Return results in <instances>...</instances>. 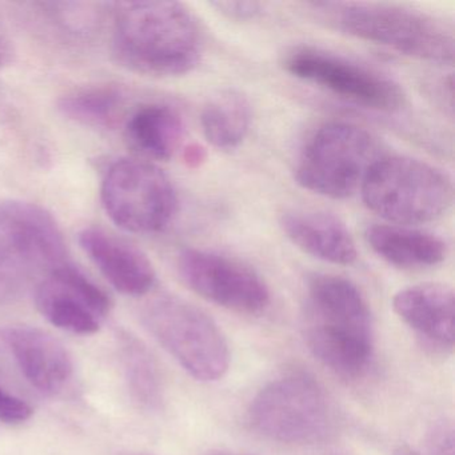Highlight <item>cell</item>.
I'll use <instances>...</instances> for the list:
<instances>
[{"instance_id": "cell-10", "label": "cell", "mask_w": 455, "mask_h": 455, "mask_svg": "<svg viewBox=\"0 0 455 455\" xmlns=\"http://www.w3.org/2000/svg\"><path fill=\"white\" fill-rule=\"evenodd\" d=\"M283 68L295 78L315 84L348 102L379 113H398L406 106L403 89L367 66L314 47L287 52Z\"/></svg>"}, {"instance_id": "cell-18", "label": "cell", "mask_w": 455, "mask_h": 455, "mask_svg": "<svg viewBox=\"0 0 455 455\" xmlns=\"http://www.w3.org/2000/svg\"><path fill=\"white\" fill-rule=\"evenodd\" d=\"M185 124L180 114L167 105L140 106L129 116L124 137L130 148L153 161H169L182 143Z\"/></svg>"}, {"instance_id": "cell-6", "label": "cell", "mask_w": 455, "mask_h": 455, "mask_svg": "<svg viewBox=\"0 0 455 455\" xmlns=\"http://www.w3.org/2000/svg\"><path fill=\"white\" fill-rule=\"evenodd\" d=\"M259 433L289 444H315L337 433V410L324 388L306 372H290L266 385L250 406Z\"/></svg>"}, {"instance_id": "cell-1", "label": "cell", "mask_w": 455, "mask_h": 455, "mask_svg": "<svg viewBox=\"0 0 455 455\" xmlns=\"http://www.w3.org/2000/svg\"><path fill=\"white\" fill-rule=\"evenodd\" d=\"M204 36L201 23L178 2L119 4L113 30V52L132 73L172 78L201 62Z\"/></svg>"}, {"instance_id": "cell-13", "label": "cell", "mask_w": 455, "mask_h": 455, "mask_svg": "<svg viewBox=\"0 0 455 455\" xmlns=\"http://www.w3.org/2000/svg\"><path fill=\"white\" fill-rule=\"evenodd\" d=\"M0 340L33 387L55 395L73 377L74 364L62 342L44 330L30 326L0 329Z\"/></svg>"}, {"instance_id": "cell-7", "label": "cell", "mask_w": 455, "mask_h": 455, "mask_svg": "<svg viewBox=\"0 0 455 455\" xmlns=\"http://www.w3.org/2000/svg\"><path fill=\"white\" fill-rule=\"evenodd\" d=\"M156 342L196 380L215 382L230 367V348L218 324L201 308L177 297H159L142 311Z\"/></svg>"}, {"instance_id": "cell-22", "label": "cell", "mask_w": 455, "mask_h": 455, "mask_svg": "<svg viewBox=\"0 0 455 455\" xmlns=\"http://www.w3.org/2000/svg\"><path fill=\"white\" fill-rule=\"evenodd\" d=\"M218 14L234 22L254 20L265 12V4L258 2H212L210 4Z\"/></svg>"}, {"instance_id": "cell-17", "label": "cell", "mask_w": 455, "mask_h": 455, "mask_svg": "<svg viewBox=\"0 0 455 455\" xmlns=\"http://www.w3.org/2000/svg\"><path fill=\"white\" fill-rule=\"evenodd\" d=\"M364 236L378 257L404 270L435 267L447 257L443 239L410 226H370Z\"/></svg>"}, {"instance_id": "cell-19", "label": "cell", "mask_w": 455, "mask_h": 455, "mask_svg": "<svg viewBox=\"0 0 455 455\" xmlns=\"http://www.w3.org/2000/svg\"><path fill=\"white\" fill-rule=\"evenodd\" d=\"M119 361L132 401L146 411H156L164 401V377L148 346L132 332L118 335Z\"/></svg>"}, {"instance_id": "cell-29", "label": "cell", "mask_w": 455, "mask_h": 455, "mask_svg": "<svg viewBox=\"0 0 455 455\" xmlns=\"http://www.w3.org/2000/svg\"><path fill=\"white\" fill-rule=\"evenodd\" d=\"M223 455H231V454H223ZM235 455H249V454H235Z\"/></svg>"}, {"instance_id": "cell-21", "label": "cell", "mask_w": 455, "mask_h": 455, "mask_svg": "<svg viewBox=\"0 0 455 455\" xmlns=\"http://www.w3.org/2000/svg\"><path fill=\"white\" fill-rule=\"evenodd\" d=\"M124 95L114 87L78 90L60 98V113L76 124L95 129L113 127L121 116Z\"/></svg>"}, {"instance_id": "cell-16", "label": "cell", "mask_w": 455, "mask_h": 455, "mask_svg": "<svg viewBox=\"0 0 455 455\" xmlns=\"http://www.w3.org/2000/svg\"><path fill=\"white\" fill-rule=\"evenodd\" d=\"M287 238L306 254L337 266H350L358 258L355 241L347 226L326 212L292 210L282 215Z\"/></svg>"}, {"instance_id": "cell-11", "label": "cell", "mask_w": 455, "mask_h": 455, "mask_svg": "<svg viewBox=\"0 0 455 455\" xmlns=\"http://www.w3.org/2000/svg\"><path fill=\"white\" fill-rule=\"evenodd\" d=\"M178 271L194 292L228 310L259 314L270 305V289L265 279L236 258L186 249L178 257Z\"/></svg>"}, {"instance_id": "cell-24", "label": "cell", "mask_w": 455, "mask_h": 455, "mask_svg": "<svg viewBox=\"0 0 455 455\" xmlns=\"http://www.w3.org/2000/svg\"><path fill=\"white\" fill-rule=\"evenodd\" d=\"M427 446L431 455H454V428L450 422L435 423L428 433Z\"/></svg>"}, {"instance_id": "cell-4", "label": "cell", "mask_w": 455, "mask_h": 455, "mask_svg": "<svg viewBox=\"0 0 455 455\" xmlns=\"http://www.w3.org/2000/svg\"><path fill=\"white\" fill-rule=\"evenodd\" d=\"M367 209L393 225L418 226L443 217L452 206L451 178L411 156H383L361 188Z\"/></svg>"}, {"instance_id": "cell-3", "label": "cell", "mask_w": 455, "mask_h": 455, "mask_svg": "<svg viewBox=\"0 0 455 455\" xmlns=\"http://www.w3.org/2000/svg\"><path fill=\"white\" fill-rule=\"evenodd\" d=\"M308 9L330 28L423 62H454V28L412 7L375 2H316Z\"/></svg>"}, {"instance_id": "cell-27", "label": "cell", "mask_w": 455, "mask_h": 455, "mask_svg": "<svg viewBox=\"0 0 455 455\" xmlns=\"http://www.w3.org/2000/svg\"><path fill=\"white\" fill-rule=\"evenodd\" d=\"M393 455H420L418 454L414 450L410 449V447L401 446L394 451Z\"/></svg>"}, {"instance_id": "cell-26", "label": "cell", "mask_w": 455, "mask_h": 455, "mask_svg": "<svg viewBox=\"0 0 455 455\" xmlns=\"http://www.w3.org/2000/svg\"><path fill=\"white\" fill-rule=\"evenodd\" d=\"M7 57H9V52H7L6 44L0 39V70L6 65Z\"/></svg>"}, {"instance_id": "cell-2", "label": "cell", "mask_w": 455, "mask_h": 455, "mask_svg": "<svg viewBox=\"0 0 455 455\" xmlns=\"http://www.w3.org/2000/svg\"><path fill=\"white\" fill-rule=\"evenodd\" d=\"M306 340L343 378H359L374 355V321L361 290L342 276L316 274L307 283Z\"/></svg>"}, {"instance_id": "cell-28", "label": "cell", "mask_w": 455, "mask_h": 455, "mask_svg": "<svg viewBox=\"0 0 455 455\" xmlns=\"http://www.w3.org/2000/svg\"><path fill=\"white\" fill-rule=\"evenodd\" d=\"M127 455H153V454H145V452H132V454Z\"/></svg>"}, {"instance_id": "cell-23", "label": "cell", "mask_w": 455, "mask_h": 455, "mask_svg": "<svg viewBox=\"0 0 455 455\" xmlns=\"http://www.w3.org/2000/svg\"><path fill=\"white\" fill-rule=\"evenodd\" d=\"M33 409L23 399L0 387V420L4 423H22L30 419Z\"/></svg>"}, {"instance_id": "cell-12", "label": "cell", "mask_w": 455, "mask_h": 455, "mask_svg": "<svg viewBox=\"0 0 455 455\" xmlns=\"http://www.w3.org/2000/svg\"><path fill=\"white\" fill-rule=\"evenodd\" d=\"M36 308L58 329L95 334L110 313L108 295L74 266H58L36 286Z\"/></svg>"}, {"instance_id": "cell-9", "label": "cell", "mask_w": 455, "mask_h": 455, "mask_svg": "<svg viewBox=\"0 0 455 455\" xmlns=\"http://www.w3.org/2000/svg\"><path fill=\"white\" fill-rule=\"evenodd\" d=\"M100 196L111 220L129 233H159L177 212L172 180L156 164L138 159H121L111 164Z\"/></svg>"}, {"instance_id": "cell-25", "label": "cell", "mask_w": 455, "mask_h": 455, "mask_svg": "<svg viewBox=\"0 0 455 455\" xmlns=\"http://www.w3.org/2000/svg\"><path fill=\"white\" fill-rule=\"evenodd\" d=\"M204 159H206V153H204V148H199V146L193 145L186 148L185 161L188 166H199L202 162H204Z\"/></svg>"}, {"instance_id": "cell-5", "label": "cell", "mask_w": 455, "mask_h": 455, "mask_svg": "<svg viewBox=\"0 0 455 455\" xmlns=\"http://www.w3.org/2000/svg\"><path fill=\"white\" fill-rule=\"evenodd\" d=\"M382 143L363 127L331 122L319 127L300 153L297 182L306 190L331 199L361 191L372 167L383 158Z\"/></svg>"}, {"instance_id": "cell-14", "label": "cell", "mask_w": 455, "mask_h": 455, "mask_svg": "<svg viewBox=\"0 0 455 455\" xmlns=\"http://www.w3.org/2000/svg\"><path fill=\"white\" fill-rule=\"evenodd\" d=\"M79 244L116 291L142 297L156 284V270L148 255L124 239L89 228L79 234Z\"/></svg>"}, {"instance_id": "cell-15", "label": "cell", "mask_w": 455, "mask_h": 455, "mask_svg": "<svg viewBox=\"0 0 455 455\" xmlns=\"http://www.w3.org/2000/svg\"><path fill=\"white\" fill-rule=\"evenodd\" d=\"M396 315L426 342L441 350L454 346L455 298L443 283H419L396 292L393 299Z\"/></svg>"}, {"instance_id": "cell-20", "label": "cell", "mask_w": 455, "mask_h": 455, "mask_svg": "<svg viewBox=\"0 0 455 455\" xmlns=\"http://www.w3.org/2000/svg\"><path fill=\"white\" fill-rule=\"evenodd\" d=\"M251 119V106L247 98L235 90H228L204 106L201 124L210 145L230 151L243 142L249 134Z\"/></svg>"}, {"instance_id": "cell-8", "label": "cell", "mask_w": 455, "mask_h": 455, "mask_svg": "<svg viewBox=\"0 0 455 455\" xmlns=\"http://www.w3.org/2000/svg\"><path fill=\"white\" fill-rule=\"evenodd\" d=\"M65 238L44 207L0 202V290L14 291L38 273L65 265Z\"/></svg>"}]
</instances>
